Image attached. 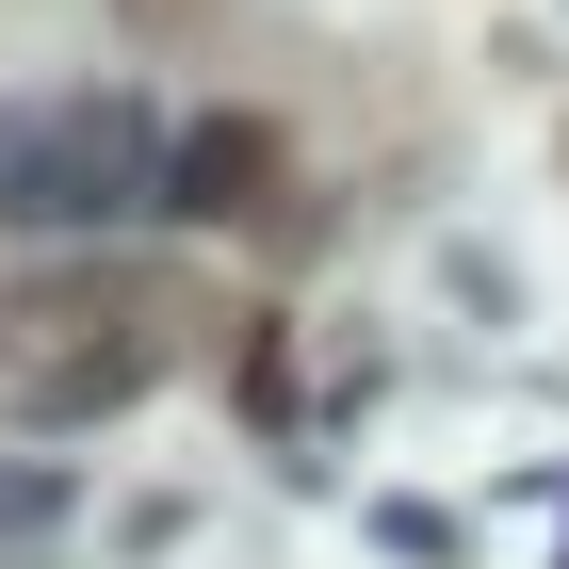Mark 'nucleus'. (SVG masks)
<instances>
[{
    "label": "nucleus",
    "instance_id": "1",
    "mask_svg": "<svg viewBox=\"0 0 569 569\" xmlns=\"http://www.w3.org/2000/svg\"><path fill=\"white\" fill-rule=\"evenodd\" d=\"M163 358H179V293H147V277H33V293L0 309V375H17L33 423L131 407Z\"/></svg>",
    "mask_w": 569,
    "mask_h": 569
},
{
    "label": "nucleus",
    "instance_id": "2",
    "mask_svg": "<svg viewBox=\"0 0 569 569\" xmlns=\"http://www.w3.org/2000/svg\"><path fill=\"white\" fill-rule=\"evenodd\" d=\"M179 147L147 131V98H17L0 114V228H114L163 196Z\"/></svg>",
    "mask_w": 569,
    "mask_h": 569
},
{
    "label": "nucleus",
    "instance_id": "3",
    "mask_svg": "<svg viewBox=\"0 0 569 569\" xmlns=\"http://www.w3.org/2000/svg\"><path fill=\"white\" fill-rule=\"evenodd\" d=\"M277 179H293V147H277L261 114H212V131H179V163H163V212L228 228V212H277Z\"/></svg>",
    "mask_w": 569,
    "mask_h": 569
}]
</instances>
